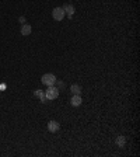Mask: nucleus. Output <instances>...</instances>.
I'll use <instances>...</instances> for the list:
<instances>
[{
	"label": "nucleus",
	"mask_w": 140,
	"mask_h": 157,
	"mask_svg": "<svg viewBox=\"0 0 140 157\" xmlns=\"http://www.w3.org/2000/svg\"><path fill=\"white\" fill-rule=\"evenodd\" d=\"M41 81H42V84H45V86H55L56 76H55L53 73H45V75L41 77Z\"/></svg>",
	"instance_id": "nucleus-1"
},
{
	"label": "nucleus",
	"mask_w": 140,
	"mask_h": 157,
	"mask_svg": "<svg viewBox=\"0 0 140 157\" xmlns=\"http://www.w3.org/2000/svg\"><path fill=\"white\" fill-rule=\"evenodd\" d=\"M81 96H79V94H73V97H71V105L73 107H79V105H81Z\"/></svg>",
	"instance_id": "nucleus-7"
},
{
	"label": "nucleus",
	"mask_w": 140,
	"mask_h": 157,
	"mask_svg": "<svg viewBox=\"0 0 140 157\" xmlns=\"http://www.w3.org/2000/svg\"><path fill=\"white\" fill-rule=\"evenodd\" d=\"M18 21H20V22H22V24H24V22H25V17H24V16H21V17H20V18H18Z\"/></svg>",
	"instance_id": "nucleus-11"
},
{
	"label": "nucleus",
	"mask_w": 140,
	"mask_h": 157,
	"mask_svg": "<svg viewBox=\"0 0 140 157\" xmlns=\"http://www.w3.org/2000/svg\"><path fill=\"white\" fill-rule=\"evenodd\" d=\"M58 86H59V87H63V86H65V83H63V81H58Z\"/></svg>",
	"instance_id": "nucleus-12"
},
{
	"label": "nucleus",
	"mask_w": 140,
	"mask_h": 157,
	"mask_svg": "<svg viewBox=\"0 0 140 157\" xmlns=\"http://www.w3.org/2000/svg\"><path fill=\"white\" fill-rule=\"evenodd\" d=\"M125 145H126V137H125V136H122V135H119L118 137H116V146L123 147Z\"/></svg>",
	"instance_id": "nucleus-8"
},
{
	"label": "nucleus",
	"mask_w": 140,
	"mask_h": 157,
	"mask_svg": "<svg viewBox=\"0 0 140 157\" xmlns=\"http://www.w3.org/2000/svg\"><path fill=\"white\" fill-rule=\"evenodd\" d=\"M31 33H32V27H31V25H28V24H22V27H21V35L27 37V35H30Z\"/></svg>",
	"instance_id": "nucleus-6"
},
{
	"label": "nucleus",
	"mask_w": 140,
	"mask_h": 157,
	"mask_svg": "<svg viewBox=\"0 0 140 157\" xmlns=\"http://www.w3.org/2000/svg\"><path fill=\"white\" fill-rule=\"evenodd\" d=\"M48 129H49V132H52V133H56V132L60 129V125L58 124L56 121H49Z\"/></svg>",
	"instance_id": "nucleus-4"
},
{
	"label": "nucleus",
	"mask_w": 140,
	"mask_h": 157,
	"mask_svg": "<svg viewBox=\"0 0 140 157\" xmlns=\"http://www.w3.org/2000/svg\"><path fill=\"white\" fill-rule=\"evenodd\" d=\"M65 10H63V7H55L53 11H52V17H53V20L56 21H62L63 18H65Z\"/></svg>",
	"instance_id": "nucleus-3"
},
{
	"label": "nucleus",
	"mask_w": 140,
	"mask_h": 157,
	"mask_svg": "<svg viewBox=\"0 0 140 157\" xmlns=\"http://www.w3.org/2000/svg\"><path fill=\"white\" fill-rule=\"evenodd\" d=\"M45 96L48 100H56L59 97V88L55 86H48V90L45 91Z\"/></svg>",
	"instance_id": "nucleus-2"
},
{
	"label": "nucleus",
	"mask_w": 140,
	"mask_h": 157,
	"mask_svg": "<svg viewBox=\"0 0 140 157\" xmlns=\"http://www.w3.org/2000/svg\"><path fill=\"white\" fill-rule=\"evenodd\" d=\"M63 10H65V13L66 14H67V17H69V18H71V17H73V14H74V6L73 4H65L63 6Z\"/></svg>",
	"instance_id": "nucleus-5"
},
{
	"label": "nucleus",
	"mask_w": 140,
	"mask_h": 157,
	"mask_svg": "<svg viewBox=\"0 0 140 157\" xmlns=\"http://www.w3.org/2000/svg\"><path fill=\"white\" fill-rule=\"evenodd\" d=\"M70 90H71L73 94H79V96L81 94V87L79 86V84H73V86L70 87Z\"/></svg>",
	"instance_id": "nucleus-10"
},
{
	"label": "nucleus",
	"mask_w": 140,
	"mask_h": 157,
	"mask_svg": "<svg viewBox=\"0 0 140 157\" xmlns=\"http://www.w3.org/2000/svg\"><path fill=\"white\" fill-rule=\"evenodd\" d=\"M34 94H35L37 97H39V100H41L42 103H48V101H46L48 98H46V96H45V93H42L41 90H37V91L34 93Z\"/></svg>",
	"instance_id": "nucleus-9"
}]
</instances>
